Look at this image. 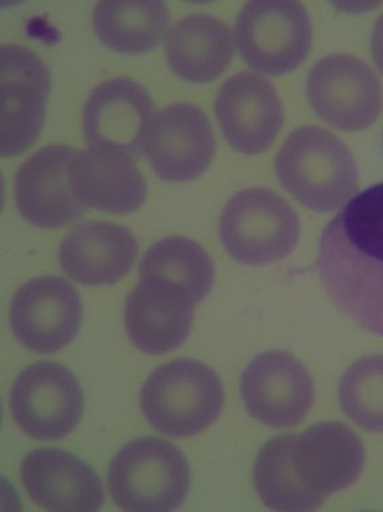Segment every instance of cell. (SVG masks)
<instances>
[{"mask_svg": "<svg viewBox=\"0 0 383 512\" xmlns=\"http://www.w3.org/2000/svg\"><path fill=\"white\" fill-rule=\"evenodd\" d=\"M366 451L347 425L323 422L300 434L275 437L256 458L254 482L274 511H312L362 476Z\"/></svg>", "mask_w": 383, "mask_h": 512, "instance_id": "cell-1", "label": "cell"}, {"mask_svg": "<svg viewBox=\"0 0 383 512\" xmlns=\"http://www.w3.org/2000/svg\"><path fill=\"white\" fill-rule=\"evenodd\" d=\"M316 270L342 314L383 336V183L364 189L327 224Z\"/></svg>", "mask_w": 383, "mask_h": 512, "instance_id": "cell-2", "label": "cell"}, {"mask_svg": "<svg viewBox=\"0 0 383 512\" xmlns=\"http://www.w3.org/2000/svg\"><path fill=\"white\" fill-rule=\"evenodd\" d=\"M275 176L292 198L316 213H332L359 187L347 144L319 126L290 133L274 161Z\"/></svg>", "mask_w": 383, "mask_h": 512, "instance_id": "cell-3", "label": "cell"}, {"mask_svg": "<svg viewBox=\"0 0 383 512\" xmlns=\"http://www.w3.org/2000/svg\"><path fill=\"white\" fill-rule=\"evenodd\" d=\"M225 391L211 367L193 359H177L158 367L140 393L148 424L166 436H195L221 414Z\"/></svg>", "mask_w": 383, "mask_h": 512, "instance_id": "cell-4", "label": "cell"}, {"mask_svg": "<svg viewBox=\"0 0 383 512\" xmlns=\"http://www.w3.org/2000/svg\"><path fill=\"white\" fill-rule=\"evenodd\" d=\"M114 503L125 511L165 512L180 508L191 486V471L182 452L158 437L125 445L109 469Z\"/></svg>", "mask_w": 383, "mask_h": 512, "instance_id": "cell-5", "label": "cell"}, {"mask_svg": "<svg viewBox=\"0 0 383 512\" xmlns=\"http://www.w3.org/2000/svg\"><path fill=\"white\" fill-rule=\"evenodd\" d=\"M219 235L223 247L237 262L269 265L295 250L300 221L280 195L266 188H248L226 203Z\"/></svg>", "mask_w": 383, "mask_h": 512, "instance_id": "cell-6", "label": "cell"}, {"mask_svg": "<svg viewBox=\"0 0 383 512\" xmlns=\"http://www.w3.org/2000/svg\"><path fill=\"white\" fill-rule=\"evenodd\" d=\"M236 39L249 68L281 76L299 68L310 54V16L292 0L249 2L237 17Z\"/></svg>", "mask_w": 383, "mask_h": 512, "instance_id": "cell-7", "label": "cell"}, {"mask_svg": "<svg viewBox=\"0 0 383 512\" xmlns=\"http://www.w3.org/2000/svg\"><path fill=\"white\" fill-rule=\"evenodd\" d=\"M51 72L28 48H0V152L17 157L36 142L46 118Z\"/></svg>", "mask_w": 383, "mask_h": 512, "instance_id": "cell-8", "label": "cell"}, {"mask_svg": "<svg viewBox=\"0 0 383 512\" xmlns=\"http://www.w3.org/2000/svg\"><path fill=\"white\" fill-rule=\"evenodd\" d=\"M10 410L18 428L33 439L61 440L83 417V389L68 367L35 363L14 382Z\"/></svg>", "mask_w": 383, "mask_h": 512, "instance_id": "cell-9", "label": "cell"}, {"mask_svg": "<svg viewBox=\"0 0 383 512\" xmlns=\"http://www.w3.org/2000/svg\"><path fill=\"white\" fill-rule=\"evenodd\" d=\"M308 102L323 121L342 131H363L382 111V88L360 59L333 54L316 62L308 74Z\"/></svg>", "mask_w": 383, "mask_h": 512, "instance_id": "cell-10", "label": "cell"}, {"mask_svg": "<svg viewBox=\"0 0 383 512\" xmlns=\"http://www.w3.org/2000/svg\"><path fill=\"white\" fill-rule=\"evenodd\" d=\"M81 322L80 293L63 278H33L11 300L14 335L25 348L39 354H55L72 344Z\"/></svg>", "mask_w": 383, "mask_h": 512, "instance_id": "cell-11", "label": "cell"}, {"mask_svg": "<svg viewBox=\"0 0 383 512\" xmlns=\"http://www.w3.org/2000/svg\"><path fill=\"white\" fill-rule=\"evenodd\" d=\"M144 151L156 176L169 183H187L210 168L217 143L206 113L189 103H177L154 114Z\"/></svg>", "mask_w": 383, "mask_h": 512, "instance_id": "cell-12", "label": "cell"}, {"mask_svg": "<svg viewBox=\"0 0 383 512\" xmlns=\"http://www.w3.org/2000/svg\"><path fill=\"white\" fill-rule=\"evenodd\" d=\"M241 395L249 415L270 428L300 424L315 402L310 371L282 351L256 356L241 378Z\"/></svg>", "mask_w": 383, "mask_h": 512, "instance_id": "cell-13", "label": "cell"}, {"mask_svg": "<svg viewBox=\"0 0 383 512\" xmlns=\"http://www.w3.org/2000/svg\"><path fill=\"white\" fill-rule=\"evenodd\" d=\"M152 117L154 102L143 85L128 77L104 81L85 103V142L94 150L140 157Z\"/></svg>", "mask_w": 383, "mask_h": 512, "instance_id": "cell-14", "label": "cell"}, {"mask_svg": "<svg viewBox=\"0 0 383 512\" xmlns=\"http://www.w3.org/2000/svg\"><path fill=\"white\" fill-rule=\"evenodd\" d=\"M78 152L52 144L26 159L16 177V203L26 221L42 229L73 224L85 206L74 195L72 168Z\"/></svg>", "mask_w": 383, "mask_h": 512, "instance_id": "cell-15", "label": "cell"}, {"mask_svg": "<svg viewBox=\"0 0 383 512\" xmlns=\"http://www.w3.org/2000/svg\"><path fill=\"white\" fill-rule=\"evenodd\" d=\"M215 115L226 142L244 155L269 150L284 122L277 89L251 72L234 74L222 84Z\"/></svg>", "mask_w": 383, "mask_h": 512, "instance_id": "cell-16", "label": "cell"}, {"mask_svg": "<svg viewBox=\"0 0 383 512\" xmlns=\"http://www.w3.org/2000/svg\"><path fill=\"white\" fill-rule=\"evenodd\" d=\"M195 302L188 293L165 281L140 278L125 303L130 341L145 354L176 350L191 333Z\"/></svg>", "mask_w": 383, "mask_h": 512, "instance_id": "cell-17", "label": "cell"}, {"mask_svg": "<svg viewBox=\"0 0 383 512\" xmlns=\"http://www.w3.org/2000/svg\"><path fill=\"white\" fill-rule=\"evenodd\" d=\"M21 480L29 497L44 510L91 512L103 506L98 474L77 456L58 448H42L26 455Z\"/></svg>", "mask_w": 383, "mask_h": 512, "instance_id": "cell-18", "label": "cell"}, {"mask_svg": "<svg viewBox=\"0 0 383 512\" xmlns=\"http://www.w3.org/2000/svg\"><path fill=\"white\" fill-rule=\"evenodd\" d=\"M139 252L135 235L113 222L77 226L62 241L59 262L78 284L103 287L118 283L130 272Z\"/></svg>", "mask_w": 383, "mask_h": 512, "instance_id": "cell-19", "label": "cell"}, {"mask_svg": "<svg viewBox=\"0 0 383 512\" xmlns=\"http://www.w3.org/2000/svg\"><path fill=\"white\" fill-rule=\"evenodd\" d=\"M72 188L85 207L117 215L136 213L148 194L135 158L94 148L74 159Z\"/></svg>", "mask_w": 383, "mask_h": 512, "instance_id": "cell-20", "label": "cell"}, {"mask_svg": "<svg viewBox=\"0 0 383 512\" xmlns=\"http://www.w3.org/2000/svg\"><path fill=\"white\" fill-rule=\"evenodd\" d=\"M234 54L232 29L211 14H191L171 28L166 42L170 69L189 83L217 80Z\"/></svg>", "mask_w": 383, "mask_h": 512, "instance_id": "cell-21", "label": "cell"}, {"mask_svg": "<svg viewBox=\"0 0 383 512\" xmlns=\"http://www.w3.org/2000/svg\"><path fill=\"white\" fill-rule=\"evenodd\" d=\"M92 24L104 46L122 54H143L165 39L170 24L159 0H106L95 6Z\"/></svg>", "mask_w": 383, "mask_h": 512, "instance_id": "cell-22", "label": "cell"}, {"mask_svg": "<svg viewBox=\"0 0 383 512\" xmlns=\"http://www.w3.org/2000/svg\"><path fill=\"white\" fill-rule=\"evenodd\" d=\"M140 278L174 285L197 304L213 289L215 267L210 255L196 241L181 236L166 237L145 252Z\"/></svg>", "mask_w": 383, "mask_h": 512, "instance_id": "cell-23", "label": "cell"}, {"mask_svg": "<svg viewBox=\"0 0 383 512\" xmlns=\"http://www.w3.org/2000/svg\"><path fill=\"white\" fill-rule=\"evenodd\" d=\"M338 398L356 425L367 432L383 433V355L353 362L341 378Z\"/></svg>", "mask_w": 383, "mask_h": 512, "instance_id": "cell-24", "label": "cell"}, {"mask_svg": "<svg viewBox=\"0 0 383 512\" xmlns=\"http://www.w3.org/2000/svg\"><path fill=\"white\" fill-rule=\"evenodd\" d=\"M371 54L379 72L383 74V14L374 27L373 37H371Z\"/></svg>", "mask_w": 383, "mask_h": 512, "instance_id": "cell-25", "label": "cell"}]
</instances>
